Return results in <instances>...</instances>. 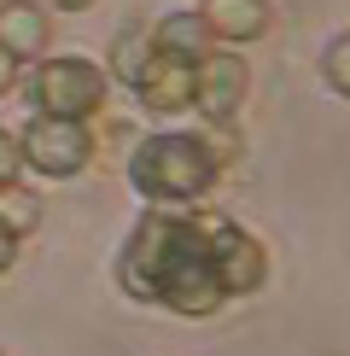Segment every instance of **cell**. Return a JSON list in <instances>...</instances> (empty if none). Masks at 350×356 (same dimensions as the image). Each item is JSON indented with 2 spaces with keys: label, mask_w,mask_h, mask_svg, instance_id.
Returning a JSON list of instances; mask_svg holds the SVG:
<instances>
[{
  "label": "cell",
  "mask_w": 350,
  "mask_h": 356,
  "mask_svg": "<svg viewBox=\"0 0 350 356\" xmlns=\"http://www.w3.org/2000/svg\"><path fill=\"white\" fill-rule=\"evenodd\" d=\"M204 29H210V41H257V35H269V24H274V12H269V0H204Z\"/></svg>",
  "instance_id": "8"
},
{
  "label": "cell",
  "mask_w": 350,
  "mask_h": 356,
  "mask_svg": "<svg viewBox=\"0 0 350 356\" xmlns=\"http://www.w3.org/2000/svg\"><path fill=\"white\" fill-rule=\"evenodd\" d=\"M47 6H58V12H82V6H94V0H47Z\"/></svg>",
  "instance_id": "18"
},
{
  "label": "cell",
  "mask_w": 350,
  "mask_h": 356,
  "mask_svg": "<svg viewBox=\"0 0 350 356\" xmlns=\"http://www.w3.org/2000/svg\"><path fill=\"white\" fill-rule=\"evenodd\" d=\"M222 222H228L222 211H199V204H158V211H146L123 263H117L128 298L164 304L169 316H187V321L216 316L228 304L222 275H216V228Z\"/></svg>",
  "instance_id": "1"
},
{
  "label": "cell",
  "mask_w": 350,
  "mask_h": 356,
  "mask_svg": "<svg viewBox=\"0 0 350 356\" xmlns=\"http://www.w3.org/2000/svg\"><path fill=\"white\" fill-rule=\"evenodd\" d=\"M152 47L169 53V58H187V65H199L204 53H210V29H204L199 12H169L164 24H152Z\"/></svg>",
  "instance_id": "10"
},
{
  "label": "cell",
  "mask_w": 350,
  "mask_h": 356,
  "mask_svg": "<svg viewBox=\"0 0 350 356\" xmlns=\"http://www.w3.org/2000/svg\"><path fill=\"white\" fill-rule=\"evenodd\" d=\"M152 24H123L117 29V41H111V76L123 82V88H135L146 76V65H152Z\"/></svg>",
  "instance_id": "11"
},
{
  "label": "cell",
  "mask_w": 350,
  "mask_h": 356,
  "mask_svg": "<svg viewBox=\"0 0 350 356\" xmlns=\"http://www.w3.org/2000/svg\"><path fill=\"white\" fill-rule=\"evenodd\" d=\"M216 275H222L228 298H245V292H257L262 280H269V257H262V245L240 228V222H222V228H216Z\"/></svg>",
  "instance_id": "6"
},
{
  "label": "cell",
  "mask_w": 350,
  "mask_h": 356,
  "mask_svg": "<svg viewBox=\"0 0 350 356\" xmlns=\"http://www.w3.org/2000/svg\"><path fill=\"white\" fill-rule=\"evenodd\" d=\"M12 263H18V234H12L6 222H0V275H6Z\"/></svg>",
  "instance_id": "16"
},
{
  "label": "cell",
  "mask_w": 350,
  "mask_h": 356,
  "mask_svg": "<svg viewBox=\"0 0 350 356\" xmlns=\"http://www.w3.org/2000/svg\"><path fill=\"white\" fill-rule=\"evenodd\" d=\"M216 175L222 170L210 164V152L199 146V135H152L128 158V181L152 204H199Z\"/></svg>",
  "instance_id": "2"
},
{
  "label": "cell",
  "mask_w": 350,
  "mask_h": 356,
  "mask_svg": "<svg viewBox=\"0 0 350 356\" xmlns=\"http://www.w3.org/2000/svg\"><path fill=\"white\" fill-rule=\"evenodd\" d=\"M18 158L35 175H53V181H70V175H82L88 164H94V135H88V123H76V117H47L35 111L24 123L18 135Z\"/></svg>",
  "instance_id": "4"
},
{
  "label": "cell",
  "mask_w": 350,
  "mask_h": 356,
  "mask_svg": "<svg viewBox=\"0 0 350 356\" xmlns=\"http://www.w3.org/2000/svg\"><path fill=\"white\" fill-rule=\"evenodd\" d=\"M18 170H24V158H18V135H6V129H0V187L18 181Z\"/></svg>",
  "instance_id": "15"
},
{
  "label": "cell",
  "mask_w": 350,
  "mask_h": 356,
  "mask_svg": "<svg viewBox=\"0 0 350 356\" xmlns=\"http://www.w3.org/2000/svg\"><path fill=\"white\" fill-rule=\"evenodd\" d=\"M327 82L339 88V94H350V35L344 29L333 35V47H327Z\"/></svg>",
  "instance_id": "14"
},
{
  "label": "cell",
  "mask_w": 350,
  "mask_h": 356,
  "mask_svg": "<svg viewBox=\"0 0 350 356\" xmlns=\"http://www.w3.org/2000/svg\"><path fill=\"white\" fill-rule=\"evenodd\" d=\"M47 41H53V18L35 0H6V6H0V47L18 58V65L24 58H41Z\"/></svg>",
  "instance_id": "9"
},
{
  "label": "cell",
  "mask_w": 350,
  "mask_h": 356,
  "mask_svg": "<svg viewBox=\"0 0 350 356\" xmlns=\"http://www.w3.org/2000/svg\"><path fill=\"white\" fill-rule=\"evenodd\" d=\"M12 82H18V58L0 47V94H12Z\"/></svg>",
  "instance_id": "17"
},
{
  "label": "cell",
  "mask_w": 350,
  "mask_h": 356,
  "mask_svg": "<svg viewBox=\"0 0 350 356\" xmlns=\"http://www.w3.org/2000/svg\"><path fill=\"white\" fill-rule=\"evenodd\" d=\"M0 222H6V228H12V234L24 240V234H29V228L41 222V199H35L29 187L6 181V187H0Z\"/></svg>",
  "instance_id": "12"
},
{
  "label": "cell",
  "mask_w": 350,
  "mask_h": 356,
  "mask_svg": "<svg viewBox=\"0 0 350 356\" xmlns=\"http://www.w3.org/2000/svg\"><path fill=\"white\" fill-rule=\"evenodd\" d=\"M199 146L210 152L216 170H228L233 158H240V135H233V123H204V129H199Z\"/></svg>",
  "instance_id": "13"
},
{
  "label": "cell",
  "mask_w": 350,
  "mask_h": 356,
  "mask_svg": "<svg viewBox=\"0 0 350 356\" xmlns=\"http://www.w3.org/2000/svg\"><path fill=\"white\" fill-rule=\"evenodd\" d=\"M245 88H251V70H245L240 53H204L193 65V106L204 123H233L245 106Z\"/></svg>",
  "instance_id": "5"
},
{
  "label": "cell",
  "mask_w": 350,
  "mask_h": 356,
  "mask_svg": "<svg viewBox=\"0 0 350 356\" xmlns=\"http://www.w3.org/2000/svg\"><path fill=\"white\" fill-rule=\"evenodd\" d=\"M29 94H35V106L47 117H76V123H88V117L106 111L111 76L94 65V58H41Z\"/></svg>",
  "instance_id": "3"
},
{
  "label": "cell",
  "mask_w": 350,
  "mask_h": 356,
  "mask_svg": "<svg viewBox=\"0 0 350 356\" xmlns=\"http://www.w3.org/2000/svg\"><path fill=\"white\" fill-rule=\"evenodd\" d=\"M135 99L146 111H193V65L187 58H169V53H152L146 76L135 82Z\"/></svg>",
  "instance_id": "7"
}]
</instances>
